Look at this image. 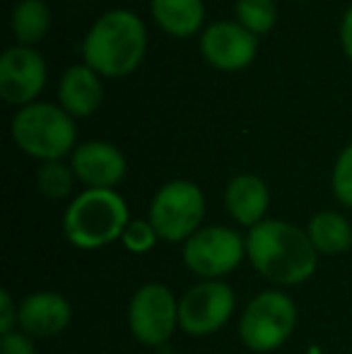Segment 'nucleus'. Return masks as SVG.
Here are the masks:
<instances>
[{
	"mask_svg": "<svg viewBox=\"0 0 352 354\" xmlns=\"http://www.w3.org/2000/svg\"><path fill=\"white\" fill-rule=\"evenodd\" d=\"M205 217V198L193 181L174 178L155 193L150 203V224L167 243H186L201 229Z\"/></svg>",
	"mask_w": 352,
	"mask_h": 354,
	"instance_id": "423d86ee",
	"label": "nucleus"
},
{
	"mask_svg": "<svg viewBox=\"0 0 352 354\" xmlns=\"http://www.w3.org/2000/svg\"><path fill=\"white\" fill-rule=\"evenodd\" d=\"M237 19L244 29H249L254 37L268 34L275 27L277 10L272 0H237Z\"/></svg>",
	"mask_w": 352,
	"mask_h": 354,
	"instance_id": "6ab92c4d",
	"label": "nucleus"
},
{
	"mask_svg": "<svg viewBox=\"0 0 352 354\" xmlns=\"http://www.w3.org/2000/svg\"><path fill=\"white\" fill-rule=\"evenodd\" d=\"M17 311H19V306H15L10 292L3 289V292H0V333H3V335L12 333L15 323H17Z\"/></svg>",
	"mask_w": 352,
	"mask_h": 354,
	"instance_id": "b1692460",
	"label": "nucleus"
},
{
	"mask_svg": "<svg viewBox=\"0 0 352 354\" xmlns=\"http://www.w3.org/2000/svg\"><path fill=\"white\" fill-rule=\"evenodd\" d=\"M51 12L44 0H22L12 10V34L19 46H34L46 37Z\"/></svg>",
	"mask_w": 352,
	"mask_h": 354,
	"instance_id": "a211bd4d",
	"label": "nucleus"
},
{
	"mask_svg": "<svg viewBox=\"0 0 352 354\" xmlns=\"http://www.w3.org/2000/svg\"><path fill=\"white\" fill-rule=\"evenodd\" d=\"M71 169L77 181L87 188H111L126 176V157L111 142L92 140L75 147L71 157Z\"/></svg>",
	"mask_w": 352,
	"mask_h": 354,
	"instance_id": "f8f14e48",
	"label": "nucleus"
},
{
	"mask_svg": "<svg viewBox=\"0 0 352 354\" xmlns=\"http://www.w3.org/2000/svg\"><path fill=\"white\" fill-rule=\"evenodd\" d=\"M297 326V306L290 294L266 289L246 304L239 318V337L251 352H272L282 347Z\"/></svg>",
	"mask_w": 352,
	"mask_h": 354,
	"instance_id": "39448f33",
	"label": "nucleus"
},
{
	"mask_svg": "<svg viewBox=\"0 0 352 354\" xmlns=\"http://www.w3.org/2000/svg\"><path fill=\"white\" fill-rule=\"evenodd\" d=\"M306 234H309L316 253L321 256H340L352 246V224L340 212L333 210L316 212Z\"/></svg>",
	"mask_w": 352,
	"mask_h": 354,
	"instance_id": "f3484780",
	"label": "nucleus"
},
{
	"mask_svg": "<svg viewBox=\"0 0 352 354\" xmlns=\"http://www.w3.org/2000/svg\"><path fill=\"white\" fill-rule=\"evenodd\" d=\"M73 306L58 292H34L19 301L17 326L29 337H56L71 326Z\"/></svg>",
	"mask_w": 352,
	"mask_h": 354,
	"instance_id": "ddd939ff",
	"label": "nucleus"
},
{
	"mask_svg": "<svg viewBox=\"0 0 352 354\" xmlns=\"http://www.w3.org/2000/svg\"><path fill=\"white\" fill-rule=\"evenodd\" d=\"M246 258V239L230 227L198 229L183 243V266L201 280H220Z\"/></svg>",
	"mask_w": 352,
	"mask_h": 354,
	"instance_id": "0eeeda50",
	"label": "nucleus"
},
{
	"mask_svg": "<svg viewBox=\"0 0 352 354\" xmlns=\"http://www.w3.org/2000/svg\"><path fill=\"white\" fill-rule=\"evenodd\" d=\"M246 258L259 275L282 287L306 282L319 263L309 234L282 219H263L251 227L246 236Z\"/></svg>",
	"mask_w": 352,
	"mask_h": 354,
	"instance_id": "f257e3e1",
	"label": "nucleus"
},
{
	"mask_svg": "<svg viewBox=\"0 0 352 354\" xmlns=\"http://www.w3.org/2000/svg\"><path fill=\"white\" fill-rule=\"evenodd\" d=\"M340 44H343L345 56L352 63V5L348 8V12L343 15V22H340Z\"/></svg>",
	"mask_w": 352,
	"mask_h": 354,
	"instance_id": "393cba45",
	"label": "nucleus"
},
{
	"mask_svg": "<svg viewBox=\"0 0 352 354\" xmlns=\"http://www.w3.org/2000/svg\"><path fill=\"white\" fill-rule=\"evenodd\" d=\"M227 212L244 227H256L266 219L270 205V191L266 181L256 174H239L225 188Z\"/></svg>",
	"mask_w": 352,
	"mask_h": 354,
	"instance_id": "4468645a",
	"label": "nucleus"
},
{
	"mask_svg": "<svg viewBox=\"0 0 352 354\" xmlns=\"http://www.w3.org/2000/svg\"><path fill=\"white\" fill-rule=\"evenodd\" d=\"M178 326V301L169 287L160 282L142 284L128 304V328L147 347L169 342Z\"/></svg>",
	"mask_w": 352,
	"mask_h": 354,
	"instance_id": "6e6552de",
	"label": "nucleus"
},
{
	"mask_svg": "<svg viewBox=\"0 0 352 354\" xmlns=\"http://www.w3.org/2000/svg\"><path fill=\"white\" fill-rule=\"evenodd\" d=\"M12 140L24 154L44 162H58L68 152H75V118L63 106L34 102L12 116Z\"/></svg>",
	"mask_w": 352,
	"mask_h": 354,
	"instance_id": "20e7f679",
	"label": "nucleus"
},
{
	"mask_svg": "<svg viewBox=\"0 0 352 354\" xmlns=\"http://www.w3.org/2000/svg\"><path fill=\"white\" fill-rule=\"evenodd\" d=\"M58 102L73 118L92 116L102 104V80L89 66H71L58 84Z\"/></svg>",
	"mask_w": 352,
	"mask_h": 354,
	"instance_id": "2eb2a0df",
	"label": "nucleus"
},
{
	"mask_svg": "<svg viewBox=\"0 0 352 354\" xmlns=\"http://www.w3.org/2000/svg\"><path fill=\"white\" fill-rule=\"evenodd\" d=\"M147 51L142 19L131 10H109L89 27L82 41L85 66L102 77H126Z\"/></svg>",
	"mask_w": 352,
	"mask_h": 354,
	"instance_id": "f03ea898",
	"label": "nucleus"
},
{
	"mask_svg": "<svg viewBox=\"0 0 352 354\" xmlns=\"http://www.w3.org/2000/svg\"><path fill=\"white\" fill-rule=\"evenodd\" d=\"M259 41L239 22H215L201 34V53L217 71L234 73L256 58Z\"/></svg>",
	"mask_w": 352,
	"mask_h": 354,
	"instance_id": "9b49d317",
	"label": "nucleus"
},
{
	"mask_svg": "<svg viewBox=\"0 0 352 354\" xmlns=\"http://www.w3.org/2000/svg\"><path fill=\"white\" fill-rule=\"evenodd\" d=\"M0 354H37V347L27 333L12 330L0 335Z\"/></svg>",
	"mask_w": 352,
	"mask_h": 354,
	"instance_id": "5701e85b",
	"label": "nucleus"
},
{
	"mask_svg": "<svg viewBox=\"0 0 352 354\" xmlns=\"http://www.w3.org/2000/svg\"><path fill=\"white\" fill-rule=\"evenodd\" d=\"M333 193L345 207H352V142L340 152L333 167Z\"/></svg>",
	"mask_w": 352,
	"mask_h": 354,
	"instance_id": "4be33fe9",
	"label": "nucleus"
},
{
	"mask_svg": "<svg viewBox=\"0 0 352 354\" xmlns=\"http://www.w3.org/2000/svg\"><path fill=\"white\" fill-rule=\"evenodd\" d=\"M73 181L75 174L71 167L61 162H44L37 171V186L51 201H63L73 193Z\"/></svg>",
	"mask_w": 352,
	"mask_h": 354,
	"instance_id": "aec40b11",
	"label": "nucleus"
},
{
	"mask_svg": "<svg viewBox=\"0 0 352 354\" xmlns=\"http://www.w3.org/2000/svg\"><path fill=\"white\" fill-rule=\"evenodd\" d=\"M157 232L155 227L150 224V219H131L126 227V232H123L121 241L123 246L128 248V251L133 253H147L152 246L157 243Z\"/></svg>",
	"mask_w": 352,
	"mask_h": 354,
	"instance_id": "412c9836",
	"label": "nucleus"
},
{
	"mask_svg": "<svg viewBox=\"0 0 352 354\" xmlns=\"http://www.w3.org/2000/svg\"><path fill=\"white\" fill-rule=\"evenodd\" d=\"M128 222V205L116 191L87 188L68 205L63 229L73 246L92 251L121 239Z\"/></svg>",
	"mask_w": 352,
	"mask_h": 354,
	"instance_id": "7ed1b4c3",
	"label": "nucleus"
},
{
	"mask_svg": "<svg viewBox=\"0 0 352 354\" xmlns=\"http://www.w3.org/2000/svg\"><path fill=\"white\" fill-rule=\"evenodd\" d=\"M237 306L234 292L222 280H201L178 301V328L193 337H207L227 326Z\"/></svg>",
	"mask_w": 352,
	"mask_h": 354,
	"instance_id": "1a4fd4ad",
	"label": "nucleus"
},
{
	"mask_svg": "<svg viewBox=\"0 0 352 354\" xmlns=\"http://www.w3.org/2000/svg\"><path fill=\"white\" fill-rule=\"evenodd\" d=\"M46 84V63L32 46H10L0 58V97L8 104H34Z\"/></svg>",
	"mask_w": 352,
	"mask_h": 354,
	"instance_id": "9d476101",
	"label": "nucleus"
},
{
	"mask_svg": "<svg viewBox=\"0 0 352 354\" xmlns=\"http://www.w3.org/2000/svg\"><path fill=\"white\" fill-rule=\"evenodd\" d=\"M297 3H299V0H297Z\"/></svg>",
	"mask_w": 352,
	"mask_h": 354,
	"instance_id": "a878e982",
	"label": "nucleus"
},
{
	"mask_svg": "<svg viewBox=\"0 0 352 354\" xmlns=\"http://www.w3.org/2000/svg\"><path fill=\"white\" fill-rule=\"evenodd\" d=\"M150 12L167 34L178 39L193 37L203 27V0H150Z\"/></svg>",
	"mask_w": 352,
	"mask_h": 354,
	"instance_id": "dca6fc26",
	"label": "nucleus"
}]
</instances>
